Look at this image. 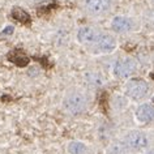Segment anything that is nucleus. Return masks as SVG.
<instances>
[{
    "instance_id": "obj_10",
    "label": "nucleus",
    "mask_w": 154,
    "mask_h": 154,
    "mask_svg": "<svg viewBox=\"0 0 154 154\" xmlns=\"http://www.w3.org/2000/svg\"><path fill=\"white\" fill-rule=\"evenodd\" d=\"M12 17L17 22H20V24H22V25L30 24V16H29V13L25 12L24 9L18 8V7H16V8L12 9Z\"/></svg>"
},
{
    "instance_id": "obj_14",
    "label": "nucleus",
    "mask_w": 154,
    "mask_h": 154,
    "mask_svg": "<svg viewBox=\"0 0 154 154\" xmlns=\"http://www.w3.org/2000/svg\"><path fill=\"white\" fill-rule=\"evenodd\" d=\"M13 61L18 65V67H25V65L29 63V57H26V56H18V57H16V59H13Z\"/></svg>"
},
{
    "instance_id": "obj_1",
    "label": "nucleus",
    "mask_w": 154,
    "mask_h": 154,
    "mask_svg": "<svg viewBox=\"0 0 154 154\" xmlns=\"http://www.w3.org/2000/svg\"><path fill=\"white\" fill-rule=\"evenodd\" d=\"M63 106L67 112L72 115H79L85 111L88 106V98L81 91H71L65 95Z\"/></svg>"
},
{
    "instance_id": "obj_9",
    "label": "nucleus",
    "mask_w": 154,
    "mask_h": 154,
    "mask_svg": "<svg viewBox=\"0 0 154 154\" xmlns=\"http://www.w3.org/2000/svg\"><path fill=\"white\" fill-rule=\"evenodd\" d=\"M136 119L140 123H149L154 120V106L150 103H144L136 110Z\"/></svg>"
},
{
    "instance_id": "obj_13",
    "label": "nucleus",
    "mask_w": 154,
    "mask_h": 154,
    "mask_svg": "<svg viewBox=\"0 0 154 154\" xmlns=\"http://www.w3.org/2000/svg\"><path fill=\"white\" fill-rule=\"evenodd\" d=\"M88 81L93 85H101L102 84V76L98 73H89L88 75Z\"/></svg>"
},
{
    "instance_id": "obj_12",
    "label": "nucleus",
    "mask_w": 154,
    "mask_h": 154,
    "mask_svg": "<svg viewBox=\"0 0 154 154\" xmlns=\"http://www.w3.org/2000/svg\"><path fill=\"white\" fill-rule=\"evenodd\" d=\"M128 148L124 145V142H115L107 148V154H127Z\"/></svg>"
},
{
    "instance_id": "obj_7",
    "label": "nucleus",
    "mask_w": 154,
    "mask_h": 154,
    "mask_svg": "<svg viewBox=\"0 0 154 154\" xmlns=\"http://www.w3.org/2000/svg\"><path fill=\"white\" fill-rule=\"evenodd\" d=\"M134 22L132 18L125 16H116L111 21V28L116 33H128L133 29Z\"/></svg>"
},
{
    "instance_id": "obj_4",
    "label": "nucleus",
    "mask_w": 154,
    "mask_h": 154,
    "mask_svg": "<svg viewBox=\"0 0 154 154\" xmlns=\"http://www.w3.org/2000/svg\"><path fill=\"white\" fill-rule=\"evenodd\" d=\"M123 142H124V145L128 149L141 150V149H145L146 146L149 145V138L144 132H140V131H132V132L125 134Z\"/></svg>"
},
{
    "instance_id": "obj_15",
    "label": "nucleus",
    "mask_w": 154,
    "mask_h": 154,
    "mask_svg": "<svg viewBox=\"0 0 154 154\" xmlns=\"http://www.w3.org/2000/svg\"><path fill=\"white\" fill-rule=\"evenodd\" d=\"M14 32V28L13 26H7V28L2 32V35H8V34H12Z\"/></svg>"
},
{
    "instance_id": "obj_6",
    "label": "nucleus",
    "mask_w": 154,
    "mask_h": 154,
    "mask_svg": "<svg viewBox=\"0 0 154 154\" xmlns=\"http://www.w3.org/2000/svg\"><path fill=\"white\" fill-rule=\"evenodd\" d=\"M111 7V0H85V9L93 16L107 12Z\"/></svg>"
},
{
    "instance_id": "obj_16",
    "label": "nucleus",
    "mask_w": 154,
    "mask_h": 154,
    "mask_svg": "<svg viewBox=\"0 0 154 154\" xmlns=\"http://www.w3.org/2000/svg\"><path fill=\"white\" fill-rule=\"evenodd\" d=\"M145 154H154V149H152V150H149V152H146Z\"/></svg>"
},
{
    "instance_id": "obj_3",
    "label": "nucleus",
    "mask_w": 154,
    "mask_h": 154,
    "mask_svg": "<svg viewBox=\"0 0 154 154\" xmlns=\"http://www.w3.org/2000/svg\"><path fill=\"white\" fill-rule=\"evenodd\" d=\"M103 32L101 30L91 28V26H84L77 32V39L80 43L85 45V46H90V47H95L97 43L101 39Z\"/></svg>"
},
{
    "instance_id": "obj_11",
    "label": "nucleus",
    "mask_w": 154,
    "mask_h": 154,
    "mask_svg": "<svg viewBox=\"0 0 154 154\" xmlns=\"http://www.w3.org/2000/svg\"><path fill=\"white\" fill-rule=\"evenodd\" d=\"M68 152L71 154H88V148L81 141H72L68 145Z\"/></svg>"
},
{
    "instance_id": "obj_5",
    "label": "nucleus",
    "mask_w": 154,
    "mask_h": 154,
    "mask_svg": "<svg viewBox=\"0 0 154 154\" xmlns=\"http://www.w3.org/2000/svg\"><path fill=\"white\" fill-rule=\"evenodd\" d=\"M136 71V61L131 57H124V59L118 60L114 65V73L119 79H128Z\"/></svg>"
},
{
    "instance_id": "obj_17",
    "label": "nucleus",
    "mask_w": 154,
    "mask_h": 154,
    "mask_svg": "<svg viewBox=\"0 0 154 154\" xmlns=\"http://www.w3.org/2000/svg\"><path fill=\"white\" fill-rule=\"evenodd\" d=\"M32 2H35V3H42V2H46V0H32Z\"/></svg>"
},
{
    "instance_id": "obj_8",
    "label": "nucleus",
    "mask_w": 154,
    "mask_h": 154,
    "mask_svg": "<svg viewBox=\"0 0 154 154\" xmlns=\"http://www.w3.org/2000/svg\"><path fill=\"white\" fill-rule=\"evenodd\" d=\"M94 48L97 50L98 52H105V54L112 52L116 48V39H115L112 35H110V34L103 32L101 39H99V42Z\"/></svg>"
},
{
    "instance_id": "obj_2",
    "label": "nucleus",
    "mask_w": 154,
    "mask_h": 154,
    "mask_svg": "<svg viewBox=\"0 0 154 154\" xmlns=\"http://www.w3.org/2000/svg\"><path fill=\"white\" fill-rule=\"evenodd\" d=\"M125 93L129 98L134 101H140L145 98L149 93V85L148 82L140 79H132L125 84Z\"/></svg>"
}]
</instances>
